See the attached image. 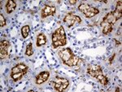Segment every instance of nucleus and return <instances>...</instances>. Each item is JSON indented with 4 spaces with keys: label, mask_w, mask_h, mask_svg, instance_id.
Here are the masks:
<instances>
[{
    "label": "nucleus",
    "mask_w": 122,
    "mask_h": 92,
    "mask_svg": "<svg viewBox=\"0 0 122 92\" xmlns=\"http://www.w3.org/2000/svg\"><path fill=\"white\" fill-rule=\"evenodd\" d=\"M64 21L66 23L68 27L71 28V27H72L73 25L81 23V19L79 16H77V15H74L72 13H68V14L64 17Z\"/></svg>",
    "instance_id": "nucleus-1"
},
{
    "label": "nucleus",
    "mask_w": 122,
    "mask_h": 92,
    "mask_svg": "<svg viewBox=\"0 0 122 92\" xmlns=\"http://www.w3.org/2000/svg\"><path fill=\"white\" fill-rule=\"evenodd\" d=\"M59 56H60V59L62 60V61L64 63V62L68 60L72 56H73V53H72V51L69 48H64L59 51Z\"/></svg>",
    "instance_id": "nucleus-2"
},
{
    "label": "nucleus",
    "mask_w": 122,
    "mask_h": 92,
    "mask_svg": "<svg viewBox=\"0 0 122 92\" xmlns=\"http://www.w3.org/2000/svg\"><path fill=\"white\" fill-rule=\"evenodd\" d=\"M56 13V7H50V6H45L41 11V16L42 19L46 18L50 15H54Z\"/></svg>",
    "instance_id": "nucleus-3"
},
{
    "label": "nucleus",
    "mask_w": 122,
    "mask_h": 92,
    "mask_svg": "<svg viewBox=\"0 0 122 92\" xmlns=\"http://www.w3.org/2000/svg\"><path fill=\"white\" fill-rule=\"evenodd\" d=\"M49 77H50V73L47 71L42 72V73H39L36 77V84L38 85H41V84L44 83L48 80Z\"/></svg>",
    "instance_id": "nucleus-4"
},
{
    "label": "nucleus",
    "mask_w": 122,
    "mask_h": 92,
    "mask_svg": "<svg viewBox=\"0 0 122 92\" xmlns=\"http://www.w3.org/2000/svg\"><path fill=\"white\" fill-rule=\"evenodd\" d=\"M99 10L95 8V7H91V6H90L89 7H88L87 9L86 10V11H83L84 15H86V17H88V18H91V17L94 16L95 15L99 14Z\"/></svg>",
    "instance_id": "nucleus-5"
},
{
    "label": "nucleus",
    "mask_w": 122,
    "mask_h": 92,
    "mask_svg": "<svg viewBox=\"0 0 122 92\" xmlns=\"http://www.w3.org/2000/svg\"><path fill=\"white\" fill-rule=\"evenodd\" d=\"M101 26L103 27V33L104 34H109L112 31L113 25L109 24L105 19L103 18V20L101 22Z\"/></svg>",
    "instance_id": "nucleus-6"
},
{
    "label": "nucleus",
    "mask_w": 122,
    "mask_h": 92,
    "mask_svg": "<svg viewBox=\"0 0 122 92\" xmlns=\"http://www.w3.org/2000/svg\"><path fill=\"white\" fill-rule=\"evenodd\" d=\"M79 62H80V59L77 58L76 56H75L73 55L69 60H67L66 62H64V64H65L66 65L69 66V67H73V66L77 65V64H79Z\"/></svg>",
    "instance_id": "nucleus-7"
},
{
    "label": "nucleus",
    "mask_w": 122,
    "mask_h": 92,
    "mask_svg": "<svg viewBox=\"0 0 122 92\" xmlns=\"http://www.w3.org/2000/svg\"><path fill=\"white\" fill-rule=\"evenodd\" d=\"M15 7H16V3L12 0H9L6 5V11H7V14H11L15 9Z\"/></svg>",
    "instance_id": "nucleus-8"
},
{
    "label": "nucleus",
    "mask_w": 122,
    "mask_h": 92,
    "mask_svg": "<svg viewBox=\"0 0 122 92\" xmlns=\"http://www.w3.org/2000/svg\"><path fill=\"white\" fill-rule=\"evenodd\" d=\"M46 43V38L44 34H39L37 37V42L36 45L37 46H43Z\"/></svg>",
    "instance_id": "nucleus-9"
},
{
    "label": "nucleus",
    "mask_w": 122,
    "mask_h": 92,
    "mask_svg": "<svg viewBox=\"0 0 122 92\" xmlns=\"http://www.w3.org/2000/svg\"><path fill=\"white\" fill-rule=\"evenodd\" d=\"M96 79H97V81L99 82L102 84V85L103 86H107L108 84V79L107 77H106L105 76H103V74H99V75H98L97 77H95Z\"/></svg>",
    "instance_id": "nucleus-10"
},
{
    "label": "nucleus",
    "mask_w": 122,
    "mask_h": 92,
    "mask_svg": "<svg viewBox=\"0 0 122 92\" xmlns=\"http://www.w3.org/2000/svg\"><path fill=\"white\" fill-rule=\"evenodd\" d=\"M104 19L106 20L107 21L109 24H111V25H114L116 23V21L117 20V18H116L115 16L113 15V14H112V12H110V13H108V14L106 15L105 17H104Z\"/></svg>",
    "instance_id": "nucleus-11"
},
{
    "label": "nucleus",
    "mask_w": 122,
    "mask_h": 92,
    "mask_svg": "<svg viewBox=\"0 0 122 92\" xmlns=\"http://www.w3.org/2000/svg\"><path fill=\"white\" fill-rule=\"evenodd\" d=\"M29 32H30V27H29V25H26L21 28V35H22L24 38H26L29 36Z\"/></svg>",
    "instance_id": "nucleus-12"
},
{
    "label": "nucleus",
    "mask_w": 122,
    "mask_h": 92,
    "mask_svg": "<svg viewBox=\"0 0 122 92\" xmlns=\"http://www.w3.org/2000/svg\"><path fill=\"white\" fill-rule=\"evenodd\" d=\"M10 47V42L7 40H2L0 42V50H8Z\"/></svg>",
    "instance_id": "nucleus-13"
},
{
    "label": "nucleus",
    "mask_w": 122,
    "mask_h": 92,
    "mask_svg": "<svg viewBox=\"0 0 122 92\" xmlns=\"http://www.w3.org/2000/svg\"><path fill=\"white\" fill-rule=\"evenodd\" d=\"M87 70H92L94 72H98V73H102V68L99 65H97V64H92V65H90L88 67Z\"/></svg>",
    "instance_id": "nucleus-14"
},
{
    "label": "nucleus",
    "mask_w": 122,
    "mask_h": 92,
    "mask_svg": "<svg viewBox=\"0 0 122 92\" xmlns=\"http://www.w3.org/2000/svg\"><path fill=\"white\" fill-rule=\"evenodd\" d=\"M25 73H24V72H20V73H11V77H12V79L14 80L15 82H17L23 77Z\"/></svg>",
    "instance_id": "nucleus-15"
},
{
    "label": "nucleus",
    "mask_w": 122,
    "mask_h": 92,
    "mask_svg": "<svg viewBox=\"0 0 122 92\" xmlns=\"http://www.w3.org/2000/svg\"><path fill=\"white\" fill-rule=\"evenodd\" d=\"M57 80L62 83L64 90H66L68 87V86H69V81L68 79H66V78H57Z\"/></svg>",
    "instance_id": "nucleus-16"
},
{
    "label": "nucleus",
    "mask_w": 122,
    "mask_h": 92,
    "mask_svg": "<svg viewBox=\"0 0 122 92\" xmlns=\"http://www.w3.org/2000/svg\"><path fill=\"white\" fill-rule=\"evenodd\" d=\"M33 54V51L32 50V43H29L26 47V51H25V56H30Z\"/></svg>",
    "instance_id": "nucleus-17"
},
{
    "label": "nucleus",
    "mask_w": 122,
    "mask_h": 92,
    "mask_svg": "<svg viewBox=\"0 0 122 92\" xmlns=\"http://www.w3.org/2000/svg\"><path fill=\"white\" fill-rule=\"evenodd\" d=\"M8 50H0V58H1V60L8 57Z\"/></svg>",
    "instance_id": "nucleus-18"
},
{
    "label": "nucleus",
    "mask_w": 122,
    "mask_h": 92,
    "mask_svg": "<svg viewBox=\"0 0 122 92\" xmlns=\"http://www.w3.org/2000/svg\"><path fill=\"white\" fill-rule=\"evenodd\" d=\"M16 66L21 70V71L24 72V73H26L27 70H28V66H26L25 64H17Z\"/></svg>",
    "instance_id": "nucleus-19"
},
{
    "label": "nucleus",
    "mask_w": 122,
    "mask_h": 92,
    "mask_svg": "<svg viewBox=\"0 0 122 92\" xmlns=\"http://www.w3.org/2000/svg\"><path fill=\"white\" fill-rule=\"evenodd\" d=\"M89 7H90V5L86 4V3H81V4L79 5V7H78V9H79V11H81V12H83V11H86V10Z\"/></svg>",
    "instance_id": "nucleus-20"
},
{
    "label": "nucleus",
    "mask_w": 122,
    "mask_h": 92,
    "mask_svg": "<svg viewBox=\"0 0 122 92\" xmlns=\"http://www.w3.org/2000/svg\"><path fill=\"white\" fill-rule=\"evenodd\" d=\"M116 11L119 13H121V11H122V2L121 1H118L117 3V8L115 10Z\"/></svg>",
    "instance_id": "nucleus-21"
},
{
    "label": "nucleus",
    "mask_w": 122,
    "mask_h": 92,
    "mask_svg": "<svg viewBox=\"0 0 122 92\" xmlns=\"http://www.w3.org/2000/svg\"><path fill=\"white\" fill-rule=\"evenodd\" d=\"M6 25V20H5V18L3 17V14L0 15V26L1 27H3Z\"/></svg>",
    "instance_id": "nucleus-22"
},
{
    "label": "nucleus",
    "mask_w": 122,
    "mask_h": 92,
    "mask_svg": "<svg viewBox=\"0 0 122 92\" xmlns=\"http://www.w3.org/2000/svg\"><path fill=\"white\" fill-rule=\"evenodd\" d=\"M20 72H22L20 68L17 67V66H15L11 68V73H20Z\"/></svg>",
    "instance_id": "nucleus-23"
},
{
    "label": "nucleus",
    "mask_w": 122,
    "mask_h": 92,
    "mask_svg": "<svg viewBox=\"0 0 122 92\" xmlns=\"http://www.w3.org/2000/svg\"><path fill=\"white\" fill-rule=\"evenodd\" d=\"M69 3H70V4L74 5V4H76V0H69Z\"/></svg>",
    "instance_id": "nucleus-24"
},
{
    "label": "nucleus",
    "mask_w": 122,
    "mask_h": 92,
    "mask_svg": "<svg viewBox=\"0 0 122 92\" xmlns=\"http://www.w3.org/2000/svg\"><path fill=\"white\" fill-rule=\"evenodd\" d=\"M114 56H115V55H114L113 56H112V57L110 58V60H109V62H110V64H112V60H114Z\"/></svg>",
    "instance_id": "nucleus-25"
}]
</instances>
